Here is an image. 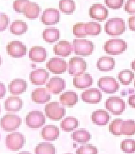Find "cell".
<instances>
[{"instance_id":"obj_1","label":"cell","mask_w":135,"mask_h":154,"mask_svg":"<svg viewBox=\"0 0 135 154\" xmlns=\"http://www.w3.org/2000/svg\"><path fill=\"white\" fill-rule=\"evenodd\" d=\"M126 30L125 21L119 17H114L109 19L105 23V32L109 35H120L123 34Z\"/></svg>"},{"instance_id":"obj_2","label":"cell","mask_w":135,"mask_h":154,"mask_svg":"<svg viewBox=\"0 0 135 154\" xmlns=\"http://www.w3.org/2000/svg\"><path fill=\"white\" fill-rule=\"evenodd\" d=\"M72 46L74 53L79 56H83V57L90 56L93 53L94 48L93 42L84 39V38L74 39Z\"/></svg>"},{"instance_id":"obj_3","label":"cell","mask_w":135,"mask_h":154,"mask_svg":"<svg viewBox=\"0 0 135 154\" xmlns=\"http://www.w3.org/2000/svg\"><path fill=\"white\" fill-rule=\"evenodd\" d=\"M127 49V43L121 38H112L105 43L104 50L111 55H118L123 53Z\"/></svg>"},{"instance_id":"obj_4","label":"cell","mask_w":135,"mask_h":154,"mask_svg":"<svg viewBox=\"0 0 135 154\" xmlns=\"http://www.w3.org/2000/svg\"><path fill=\"white\" fill-rule=\"evenodd\" d=\"M22 123L20 116L12 113H7L0 120V127L5 131H14L19 128Z\"/></svg>"},{"instance_id":"obj_5","label":"cell","mask_w":135,"mask_h":154,"mask_svg":"<svg viewBox=\"0 0 135 154\" xmlns=\"http://www.w3.org/2000/svg\"><path fill=\"white\" fill-rule=\"evenodd\" d=\"M105 109L111 112L113 115H120L125 110L126 104L120 97L118 96H112L109 97L105 103Z\"/></svg>"},{"instance_id":"obj_6","label":"cell","mask_w":135,"mask_h":154,"mask_svg":"<svg viewBox=\"0 0 135 154\" xmlns=\"http://www.w3.org/2000/svg\"><path fill=\"white\" fill-rule=\"evenodd\" d=\"M65 109L60 106L58 101H52L45 106V113L49 119L52 120H60L65 115Z\"/></svg>"},{"instance_id":"obj_7","label":"cell","mask_w":135,"mask_h":154,"mask_svg":"<svg viewBox=\"0 0 135 154\" xmlns=\"http://www.w3.org/2000/svg\"><path fill=\"white\" fill-rule=\"evenodd\" d=\"M87 62L80 57H73L69 63V72L71 75L79 76L87 70Z\"/></svg>"},{"instance_id":"obj_8","label":"cell","mask_w":135,"mask_h":154,"mask_svg":"<svg viewBox=\"0 0 135 154\" xmlns=\"http://www.w3.org/2000/svg\"><path fill=\"white\" fill-rule=\"evenodd\" d=\"M25 138L20 132H14L8 134L6 138V146L12 151H17L24 146Z\"/></svg>"},{"instance_id":"obj_9","label":"cell","mask_w":135,"mask_h":154,"mask_svg":"<svg viewBox=\"0 0 135 154\" xmlns=\"http://www.w3.org/2000/svg\"><path fill=\"white\" fill-rule=\"evenodd\" d=\"M97 86L105 94H114L119 90V84L113 77H101L97 81Z\"/></svg>"},{"instance_id":"obj_10","label":"cell","mask_w":135,"mask_h":154,"mask_svg":"<svg viewBox=\"0 0 135 154\" xmlns=\"http://www.w3.org/2000/svg\"><path fill=\"white\" fill-rule=\"evenodd\" d=\"M25 120H26L27 126L31 128H41L46 123V117L44 114L41 111H37V110L28 112Z\"/></svg>"},{"instance_id":"obj_11","label":"cell","mask_w":135,"mask_h":154,"mask_svg":"<svg viewBox=\"0 0 135 154\" xmlns=\"http://www.w3.org/2000/svg\"><path fill=\"white\" fill-rule=\"evenodd\" d=\"M6 52L13 57H24L27 53V47L20 41H12L6 46Z\"/></svg>"},{"instance_id":"obj_12","label":"cell","mask_w":135,"mask_h":154,"mask_svg":"<svg viewBox=\"0 0 135 154\" xmlns=\"http://www.w3.org/2000/svg\"><path fill=\"white\" fill-rule=\"evenodd\" d=\"M68 65L62 58L54 57L47 63V69L54 74H61L67 71Z\"/></svg>"},{"instance_id":"obj_13","label":"cell","mask_w":135,"mask_h":154,"mask_svg":"<svg viewBox=\"0 0 135 154\" xmlns=\"http://www.w3.org/2000/svg\"><path fill=\"white\" fill-rule=\"evenodd\" d=\"M89 14L91 18L99 21H103L109 16V11L105 6L101 3H95L91 6L89 10Z\"/></svg>"},{"instance_id":"obj_14","label":"cell","mask_w":135,"mask_h":154,"mask_svg":"<svg viewBox=\"0 0 135 154\" xmlns=\"http://www.w3.org/2000/svg\"><path fill=\"white\" fill-rule=\"evenodd\" d=\"M65 81L61 77H52L47 83L46 89L47 91L54 94H58L65 88Z\"/></svg>"},{"instance_id":"obj_15","label":"cell","mask_w":135,"mask_h":154,"mask_svg":"<svg viewBox=\"0 0 135 154\" xmlns=\"http://www.w3.org/2000/svg\"><path fill=\"white\" fill-rule=\"evenodd\" d=\"M82 100L88 104H97L101 101L102 94L101 91L97 88H90L83 92Z\"/></svg>"},{"instance_id":"obj_16","label":"cell","mask_w":135,"mask_h":154,"mask_svg":"<svg viewBox=\"0 0 135 154\" xmlns=\"http://www.w3.org/2000/svg\"><path fill=\"white\" fill-rule=\"evenodd\" d=\"M41 20L46 25H54L60 20V13L56 9H47L42 13Z\"/></svg>"},{"instance_id":"obj_17","label":"cell","mask_w":135,"mask_h":154,"mask_svg":"<svg viewBox=\"0 0 135 154\" xmlns=\"http://www.w3.org/2000/svg\"><path fill=\"white\" fill-rule=\"evenodd\" d=\"M50 77V73L43 69H35L30 73L29 78L34 85H43Z\"/></svg>"},{"instance_id":"obj_18","label":"cell","mask_w":135,"mask_h":154,"mask_svg":"<svg viewBox=\"0 0 135 154\" xmlns=\"http://www.w3.org/2000/svg\"><path fill=\"white\" fill-rule=\"evenodd\" d=\"M94 83L93 77L89 73H83L79 76L74 77L73 85L78 89H85L91 87Z\"/></svg>"},{"instance_id":"obj_19","label":"cell","mask_w":135,"mask_h":154,"mask_svg":"<svg viewBox=\"0 0 135 154\" xmlns=\"http://www.w3.org/2000/svg\"><path fill=\"white\" fill-rule=\"evenodd\" d=\"M28 83L22 79H15L9 84L8 89L14 95H19L26 91Z\"/></svg>"},{"instance_id":"obj_20","label":"cell","mask_w":135,"mask_h":154,"mask_svg":"<svg viewBox=\"0 0 135 154\" xmlns=\"http://www.w3.org/2000/svg\"><path fill=\"white\" fill-rule=\"evenodd\" d=\"M32 100L37 104H44L51 100V94L46 88H36L32 93Z\"/></svg>"},{"instance_id":"obj_21","label":"cell","mask_w":135,"mask_h":154,"mask_svg":"<svg viewBox=\"0 0 135 154\" xmlns=\"http://www.w3.org/2000/svg\"><path fill=\"white\" fill-rule=\"evenodd\" d=\"M73 51V46L68 41H60L54 47V53L61 57H68Z\"/></svg>"},{"instance_id":"obj_22","label":"cell","mask_w":135,"mask_h":154,"mask_svg":"<svg viewBox=\"0 0 135 154\" xmlns=\"http://www.w3.org/2000/svg\"><path fill=\"white\" fill-rule=\"evenodd\" d=\"M29 58L35 62H43L47 59V51L44 47L35 46L29 51Z\"/></svg>"},{"instance_id":"obj_23","label":"cell","mask_w":135,"mask_h":154,"mask_svg":"<svg viewBox=\"0 0 135 154\" xmlns=\"http://www.w3.org/2000/svg\"><path fill=\"white\" fill-rule=\"evenodd\" d=\"M110 116L107 111L104 109H97L93 112L91 115V120L96 125L105 126L109 123Z\"/></svg>"},{"instance_id":"obj_24","label":"cell","mask_w":135,"mask_h":154,"mask_svg":"<svg viewBox=\"0 0 135 154\" xmlns=\"http://www.w3.org/2000/svg\"><path fill=\"white\" fill-rule=\"evenodd\" d=\"M22 106L23 101L17 96H10L4 102L5 109L9 112H18Z\"/></svg>"},{"instance_id":"obj_25","label":"cell","mask_w":135,"mask_h":154,"mask_svg":"<svg viewBox=\"0 0 135 154\" xmlns=\"http://www.w3.org/2000/svg\"><path fill=\"white\" fill-rule=\"evenodd\" d=\"M42 137L47 141H55L60 134V131L57 127L54 125H47L42 128Z\"/></svg>"},{"instance_id":"obj_26","label":"cell","mask_w":135,"mask_h":154,"mask_svg":"<svg viewBox=\"0 0 135 154\" xmlns=\"http://www.w3.org/2000/svg\"><path fill=\"white\" fill-rule=\"evenodd\" d=\"M60 103L67 107H73L78 101V95L74 91H67L60 96Z\"/></svg>"},{"instance_id":"obj_27","label":"cell","mask_w":135,"mask_h":154,"mask_svg":"<svg viewBox=\"0 0 135 154\" xmlns=\"http://www.w3.org/2000/svg\"><path fill=\"white\" fill-rule=\"evenodd\" d=\"M97 67L99 71L109 72L115 67V60L112 57H101L97 62Z\"/></svg>"},{"instance_id":"obj_28","label":"cell","mask_w":135,"mask_h":154,"mask_svg":"<svg viewBox=\"0 0 135 154\" xmlns=\"http://www.w3.org/2000/svg\"><path fill=\"white\" fill-rule=\"evenodd\" d=\"M41 8L37 3L29 2L26 5V6H25L23 14H24V16L26 17L27 18L33 20V19H36L38 17Z\"/></svg>"},{"instance_id":"obj_29","label":"cell","mask_w":135,"mask_h":154,"mask_svg":"<svg viewBox=\"0 0 135 154\" xmlns=\"http://www.w3.org/2000/svg\"><path fill=\"white\" fill-rule=\"evenodd\" d=\"M42 38L47 43H54L60 38V31L55 28L46 29L42 32Z\"/></svg>"},{"instance_id":"obj_30","label":"cell","mask_w":135,"mask_h":154,"mask_svg":"<svg viewBox=\"0 0 135 154\" xmlns=\"http://www.w3.org/2000/svg\"><path fill=\"white\" fill-rule=\"evenodd\" d=\"M72 138L78 143H87L91 139V134L88 131L79 129L72 134Z\"/></svg>"},{"instance_id":"obj_31","label":"cell","mask_w":135,"mask_h":154,"mask_svg":"<svg viewBox=\"0 0 135 154\" xmlns=\"http://www.w3.org/2000/svg\"><path fill=\"white\" fill-rule=\"evenodd\" d=\"M79 121L76 118L73 116H68L65 118L61 123V128L64 131L70 132L74 131L76 128H78Z\"/></svg>"},{"instance_id":"obj_32","label":"cell","mask_w":135,"mask_h":154,"mask_svg":"<svg viewBox=\"0 0 135 154\" xmlns=\"http://www.w3.org/2000/svg\"><path fill=\"white\" fill-rule=\"evenodd\" d=\"M10 32L16 35H20L24 34L28 30V25L24 21L20 20H14L10 25Z\"/></svg>"},{"instance_id":"obj_33","label":"cell","mask_w":135,"mask_h":154,"mask_svg":"<svg viewBox=\"0 0 135 154\" xmlns=\"http://www.w3.org/2000/svg\"><path fill=\"white\" fill-rule=\"evenodd\" d=\"M54 146L49 142H41L35 149V154H56Z\"/></svg>"},{"instance_id":"obj_34","label":"cell","mask_w":135,"mask_h":154,"mask_svg":"<svg viewBox=\"0 0 135 154\" xmlns=\"http://www.w3.org/2000/svg\"><path fill=\"white\" fill-rule=\"evenodd\" d=\"M59 9L66 14H72L75 10V4L73 0H60Z\"/></svg>"},{"instance_id":"obj_35","label":"cell","mask_w":135,"mask_h":154,"mask_svg":"<svg viewBox=\"0 0 135 154\" xmlns=\"http://www.w3.org/2000/svg\"><path fill=\"white\" fill-rule=\"evenodd\" d=\"M121 134L123 135H133V134H135L134 120H123L121 127Z\"/></svg>"},{"instance_id":"obj_36","label":"cell","mask_w":135,"mask_h":154,"mask_svg":"<svg viewBox=\"0 0 135 154\" xmlns=\"http://www.w3.org/2000/svg\"><path fill=\"white\" fill-rule=\"evenodd\" d=\"M134 78V73L129 69H124L118 74V79L123 85H129Z\"/></svg>"},{"instance_id":"obj_37","label":"cell","mask_w":135,"mask_h":154,"mask_svg":"<svg viewBox=\"0 0 135 154\" xmlns=\"http://www.w3.org/2000/svg\"><path fill=\"white\" fill-rule=\"evenodd\" d=\"M87 35H97L101 33V26L97 22H88L85 24Z\"/></svg>"},{"instance_id":"obj_38","label":"cell","mask_w":135,"mask_h":154,"mask_svg":"<svg viewBox=\"0 0 135 154\" xmlns=\"http://www.w3.org/2000/svg\"><path fill=\"white\" fill-rule=\"evenodd\" d=\"M123 120L122 119H115L109 125V131L111 132L113 135L119 136L121 134V127Z\"/></svg>"},{"instance_id":"obj_39","label":"cell","mask_w":135,"mask_h":154,"mask_svg":"<svg viewBox=\"0 0 135 154\" xmlns=\"http://www.w3.org/2000/svg\"><path fill=\"white\" fill-rule=\"evenodd\" d=\"M120 148L126 153H133V152H135V140H123L120 144Z\"/></svg>"},{"instance_id":"obj_40","label":"cell","mask_w":135,"mask_h":154,"mask_svg":"<svg viewBox=\"0 0 135 154\" xmlns=\"http://www.w3.org/2000/svg\"><path fill=\"white\" fill-rule=\"evenodd\" d=\"M76 154H97V149L91 144L83 145L77 149Z\"/></svg>"},{"instance_id":"obj_41","label":"cell","mask_w":135,"mask_h":154,"mask_svg":"<svg viewBox=\"0 0 135 154\" xmlns=\"http://www.w3.org/2000/svg\"><path fill=\"white\" fill-rule=\"evenodd\" d=\"M85 23H77L73 27V34L77 38H84L87 36L85 32Z\"/></svg>"},{"instance_id":"obj_42","label":"cell","mask_w":135,"mask_h":154,"mask_svg":"<svg viewBox=\"0 0 135 154\" xmlns=\"http://www.w3.org/2000/svg\"><path fill=\"white\" fill-rule=\"evenodd\" d=\"M29 2V0H15L14 2V10L17 13H24V8Z\"/></svg>"},{"instance_id":"obj_43","label":"cell","mask_w":135,"mask_h":154,"mask_svg":"<svg viewBox=\"0 0 135 154\" xmlns=\"http://www.w3.org/2000/svg\"><path fill=\"white\" fill-rule=\"evenodd\" d=\"M106 6L112 10H118L121 8L123 5L124 0H105Z\"/></svg>"},{"instance_id":"obj_44","label":"cell","mask_w":135,"mask_h":154,"mask_svg":"<svg viewBox=\"0 0 135 154\" xmlns=\"http://www.w3.org/2000/svg\"><path fill=\"white\" fill-rule=\"evenodd\" d=\"M9 23H10V18L8 16L4 13H1L0 14V32H3L6 30Z\"/></svg>"},{"instance_id":"obj_45","label":"cell","mask_w":135,"mask_h":154,"mask_svg":"<svg viewBox=\"0 0 135 154\" xmlns=\"http://www.w3.org/2000/svg\"><path fill=\"white\" fill-rule=\"evenodd\" d=\"M124 10L129 14H135V0H127L124 6Z\"/></svg>"},{"instance_id":"obj_46","label":"cell","mask_w":135,"mask_h":154,"mask_svg":"<svg viewBox=\"0 0 135 154\" xmlns=\"http://www.w3.org/2000/svg\"><path fill=\"white\" fill-rule=\"evenodd\" d=\"M128 24H129V29L131 31L135 32V16L130 17L128 19Z\"/></svg>"},{"instance_id":"obj_47","label":"cell","mask_w":135,"mask_h":154,"mask_svg":"<svg viewBox=\"0 0 135 154\" xmlns=\"http://www.w3.org/2000/svg\"><path fill=\"white\" fill-rule=\"evenodd\" d=\"M6 93V87H5V85L3 84V83L0 82V99L4 97Z\"/></svg>"},{"instance_id":"obj_48","label":"cell","mask_w":135,"mask_h":154,"mask_svg":"<svg viewBox=\"0 0 135 154\" xmlns=\"http://www.w3.org/2000/svg\"><path fill=\"white\" fill-rule=\"evenodd\" d=\"M128 103L131 107H133L135 109V94L130 95L128 98Z\"/></svg>"},{"instance_id":"obj_49","label":"cell","mask_w":135,"mask_h":154,"mask_svg":"<svg viewBox=\"0 0 135 154\" xmlns=\"http://www.w3.org/2000/svg\"><path fill=\"white\" fill-rule=\"evenodd\" d=\"M131 68H132L133 71H135V60H133L132 63H131Z\"/></svg>"},{"instance_id":"obj_50","label":"cell","mask_w":135,"mask_h":154,"mask_svg":"<svg viewBox=\"0 0 135 154\" xmlns=\"http://www.w3.org/2000/svg\"><path fill=\"white\" fill-rule=\"evenodd\" d=\"M18 154H31V153L29 152H27V151H23V152H20V153Z\"/></svg>"},{"instance_id":"obj_51","label":"cell","mask_w":135,"mask_h":154,"mask_svg":"<svg viewBox=\"0 0 135 154\" xmlns=\"http://www.w3.org/2000/svg\"><path fill=\"white\" fill-rule=\"evenodd\" d=\"M2 64V58H1V57H0V65Z\"/></svg>"},{"instance_id":"obj_52","label":"cell","mask_w":135,"mask_h":154,"mask_svg":"<svg viewBox=\"0 0 135 154\" xmlns=\"http://www.w3.org/2000/svg\"><path fill=\"white\" fill-rule=\"evenodd\" d=\"M0 112H1V106H0Z\"/></svg>"},{"instance_id":"obj_53","label":"cell","mask_w":135,"mask_h":154,"mask_svg":"<svg viewBox=\"0 0 135 154\" xmlns=\"http://www.w3.org/2000/svg\"><path fill=\"white\" fill-rule=\"evenodd\" d=\"M134 87H135V81H134Z\"/></svg>"},{"instance_id":"obj_54","label":"cell","mask_w":135,"mask_h":154,"mask_svg":"<svg viewBox=\"0 0 135 154\" xmlns=\"http://www.w3.org/2000/svg\"><path fill=\"white\" fill-rule=\"evenodd\" d=\"M67 154H71V153H67Z\"/></svg>"}]
</instances>
